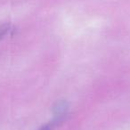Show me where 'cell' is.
<instances>
[{"instance_id":"obj_1","label":"cell","mask_w":130,"mask_h":130,"mask_svg":"<svg viewBox=\"0 0 130 130\" xmlns=\"http://www.w3.org/2000/svg\"><path fill=\"white\" fill-rule=\"evenodd\" d=\"M68 103L64 101L59 102L55 104L54 107V116L56 117V120L59 121L66 115L68 111Z\"/></svg>"},{"instance_id":"obj_2","label":"cell","mask_w":130,"mask_h":130,"mask_svg":"<svg viewBox=\"0 0 130 130\" xmlns=\"http://www.w3.org/2000/svg\"><path fill=\"white\" fill-rule=\"evenodd\" d=\"M10 29V25L8 23H5L0 26V39L3 38Z\"/></svg>"},{"instance_id":"obj_3","label":"cell","mask_w":130,"mask_h":130,"mask_svg":"<svg viewBox=\"0 0 130 130\" xmlns=\"http://www.w3.org/2000/svg\"><path fill=\"white\" fill-rule=\"evenodd\" d=\"M52 127H53V125L47 124V125L43 126L41 128H39V130H52Z\"/></svg>"}]
</instances>
